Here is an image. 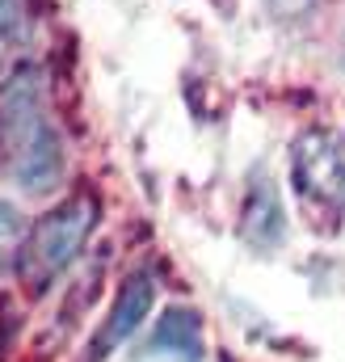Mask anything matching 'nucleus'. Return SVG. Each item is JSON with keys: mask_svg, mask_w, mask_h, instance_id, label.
Segmentation results:
<instances>
[{"mask_svg": "<svg viewBox=\"0 0 345 362\" xmlns=\"http://www.w3.org/2000/svg\"><path fill=\"white\" fill-rule=\"evenodd\" d=\"M42 105H38V72L34 68H17L4 89H0V148L8 156L21 152V144L42 127Z\"/></svg>", "mask_w": 345, "mask_h": 362, "instance_id": "4", "label": "nucleus"}, {"mask_svg": "<svg viewBox=\"0 0 345 362\" xmlns=\"http://www.w3.org/2000/svg\"><path fill=\"white\" fill-rule=\"evenodd\" d=\"M13 173L21 181V189H30V194H47L59 181V173H64V139H59V131L51 122H42L21 144V152L13 156Z\"/></svg>", "mask_w": 345, "mask_h": 362, "instance_id": "6", "label": "nucleus"}, {"mask_svg": "<svg viewBox=\"0 0 345 362\" xmlns=\"http://www.w3.org/2000/svg\"><path fill=\"white\" fill-rule=\"evenodd\" d=\"M291 181L303 198L345 211V131H303L291 144Z\"/></svg>", "mask_w": 345, "mask_h": 362, "instance_id": "2", "label": "nucleus"}, {"mask_svg": "<svg viewBox=\"0 0 345 362\" xmlns=\"http://www.w3.org/2000/svg\"><path fill=\"white\" fill-rule=\"evenodd\" d=\"M21 25V0H0V38Z\"/></svg>", "mask_w": 345, "mask_h": 362, "instance_id": "10", "label": "nucleus"}, {"mask_svg": "<svg viewBox=\"0 0 345 362\" xmlns=\"http://www.w3.org/2000/svg\"><path fill=\"white\" fill-rule=\"evenodd\" d=\"M152 303H156V278L144 270V274H131L127 282H122V291L114 295V308H110V316H105V325H101V333L88 341V358L85 362H105L144 320H148V312H152Z\"/></svg>", "mask_w": 345, "mask_h": 362, "instance_id": "3", "label": "nucleus"}, {"mask_svg": "<svg viewBox=\"0 0 345 362\" xmlns=\"http://www.w3.org/2000/svg\"><path fill=\"white\" fill-rule=\"evenodd\" d=\"M312 4L316 0H265V8L278 17H303V13H312Z\"/></svg>", "mask_w": 345, "mask_h": 362, "instance_id": "9", "label": "nucleus"}, {"mask_svg": "<svg viewBox=\"0 0 345 362\" xmlns=\"http://www.w3.org/2000/svg\"><path fill=\"white\" fill-rule=\"evenodd\" d=\"M240 232L253 249H278L282 236H286V211H282L278 189H274L265 169L253 173V181H249L245 211H240Z\"/></svg>", "mask_w": 345, "mask_h": 362, "instance_id": "5", "label": "nucleus"}, {"mask_svg": "<svg viewBox=\"0 0 345 362\" xmlns=\"http://www.w3.org/2000/svg\"><path fill=\"white\" fill-rule=\"evenodd\" d=\"M21 236H25V223H21V211L13 206V202H4L0 198V270L17 257V245H21Z\"/></svg>", "mask_w": 345, "mask_h": 362, "instance_id": "8", "label": "nucleus"}, {"mask_svg": "<svg viewBox=\"0 0 345 362\" xmlns=\"http://www.w3.org/2000/svg\"><path fill=\"white\" fill-rule=\"evenodd\" d=\"M93 223H97V198L93 194H72L68 202L47 211L34 223L30 240L21 245V257H17L21 282L30 291H47L59 274L76 262V253L88 240Z\"/></svg>", "mask_w": 345, "mask_h": 362, "instance_id": "1", "label": "nucleus"}, {"mask_svg": "<svg viewBox=\"0 0 345 362\" xmlns=\"http://www.w3.org/2000/svg\"><path fill=\"white\" fill-rule=\"evenodd\" d=\"M152 350L172 354L177 362H202V320L194 308H169L156 325Z\"/></svg>", "mask_w": 345, "mask_h": 362, "instance_id": "7", "label": "nucleus"}]
</instances>
